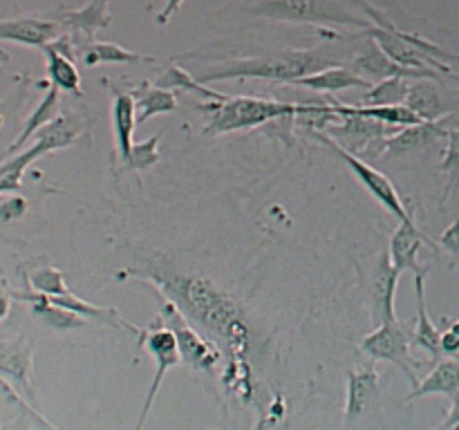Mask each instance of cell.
<instances>
[{"mask_svg":"<svg viewBox=\"0 0 459 430\" xmlns=\"http://www.w3.org/2000/svg\"><path fill=\"white\" fill-rule=\"evenodd\" d=\"M155 282L161 287L173 303L188 314L195 322H200L211 336L229 345V349H240L247 343V327L242 322L240 305L224 294L220 287L206 278L197 276H157Z\"/></svg>","mask_w":459,"mask_h":430,"instance_id":"1","label":"cell"},{"mask_svg":"<svg viewBox=\"0 0 459 430\" xmlns=\"http://www.w3.org/2000/svg\"><path fill=\"white\" fill-rule=\"evenodd\" d=\"M334 65V58L327 56L321 49H287V52L229 61L227 65L213 67V70L200 74L197 81L200 83H213V81L231 79H263L276 81V83H294L296 79L316 74V72Z\"/></svg>","mask_w":459,"mask_h":430,"instance_id":"2","label":"cell"},{"mask_svg":"<svg viewBox=\"0 0 459 430\" xmlns=\"http://www.w3.org/2000/svg\"><path fill=\"white\" fill-rule=\"evenodd\" d=\"M200 110L211 112L206 133L222 134L233 133V130H245L255 128V125L263 124H272V121L281 119V116L299 112L300 106L260 97H227L222 99V101L200 103Z\"/></svg>","mask_w":459,"mask_h":430,"instance_id":"3","label":"cell"},{"mask_svg":"<svg viewBox=\"0 0 459 430\" xmlns=\"http://www.w3.org/2000/svg\"><path fill=\"white\" fill-rule=\"evenodd\" d=\"M411 348L412 330L406 322L399 321V318L397 321L381 322L375 331H370L361 340V349L368 357L375 358V361H390L397 367H402V372L411 381V388L415 390L420 385L415 376V367L420 366V361H412Z\"/></svg>","mask_w":459,"mask_h":430,"instance_id":"4","label":"cell"},{"mask_svg":"<svg viewBox=\"0 0 459 430\" xmlns=\"http://www.w3.org/2000/svg\"><path fill=\"white\" fill-rule=\"evenodd\" d=\"M76 133L67 125L65 119L58 116L56 121H52L49 125H45L43 130L36 133L34 146H30L27 150H22L21 155L9 157L7 161H0V193H16L21 191V177L25 173L27 166L31 164L39 157L48 155V152L58 150V148H65L74 142Z\"/></svg>","mask_w":459,"mask_h":430,"instance_id":"5","label":"cell"},{"mask_svg":"<svg viewBox=\"0 0 459 430\" xmlns=\"http://www.w3.org/2000/svg\"><path fill=\"white\" fill-rule=\"evenodd\" d=\"M255 16L269 18V21L285 22H314V25H361L366 22L357 21L345 12H336L325 0H260L255 7H251Z\"/></svg>","mask_w":459,"mask_h":430,"instance_id":"6","label":"cell"},{"mask_svg":"<svg viewBox=\"0 0 459 430\" xmlns=\"http://www.w3.org/2000/svg\"><path fill=\"white\" fill-rule=\"evenodd\" d=\"M161 318H164V325H169L173 330L175 339H178L179 354H182V361H186L188 366L195 367V370H213L218 366V352L213 349V343L202 339L195 331V327L186 321V316L182 314V309L173 303V300H164L161 305Z\"/></svg>","mask_w":459,"mask_h":430,"instance_id":"7","label":"cell"},{"mask_svg":"<svg viewBox=\"0 0 459 430\" xmlns=\"http://www.w3.org/2000/svg\"><path fill=\"white\" fill-rule=\"evenodd\" d=\"M316 137L321 139V142H325L330 148H334L336 155L343 157L345 164L352 168V173L357 175L359 182L368 188V193H370V195L375 197L381 206H384V209H388L390 213L397 215L399 222H403V219H412V211L408 213L406 206H403V202H402V197H399L397 188L393 186V182H390V179L385 177L381 170H377L375 166H370L366 159H361V157L352 155V152L343 150V148H339L336 143H332L323 133H316Z\"/></svg>","mask_w":459,"mask_h":430,"instance_id":"8","label":"cell"},{"mask_svg":"<svg viewBox=\"0 0 459 430\" xmlns=\"http://www.w3.org/2000/svg\"><path fill=\"white\" fill-rule=\"evenodd\" d=\"M142 339H143V345H146L148 354H151L152 361H155V376H152V383L151 388H148L146 401H143V408H142V417H139L134 430H142L143 424H146V417L148 412H151L152 403H155L157 392H160V385L161 381H164L166 372L182 361V354H179V348H178V339H175L173 330H170L169 325H160V327H152V330L148 331H142Z\"/></svg>","mask_w":459,"mask_h":430,"instance_id":"9","label":"cell"},{"mask_svg":"<svg viewBox=\"0 0 459 430\" xmlns=\"http://www.w3.org/2000/svg\"><path fill=\"white\" fill-rule=\"evenodd\" d=\"M379 392V372L375 367H361L348 374V401H345L343 430H354L370 415L375 397Z\"/></svg>","mask_w":459,"mask_h":430,"instance_id":"10","label":"cell"},{"mask_svg":"<svg viewBox=\"0 0 459 430\" xmlns=\"http://www.w3.org/2000/svg\"><path fill=\"white\" fill-rule=\"evenodd\" d=\"M402 271L390 260V251H384L375 267L372 278V316L381 322L397 321L394 314V294H397V282Z\"/></svg>","mask_w":459,"mask_h":430,"instance_id":"11","label":"cell"},{"mask_svg":"<svg viewBox=\"0 0 459 430\" xmlns=\"http://www.w3.org/2000/svg\"><path fill=\"white\" fill-rule=\"evenodd\" d=\"M354 67H357V74L375 76V79L384 81L390 76H402V79L417 81V79H435V72H421V70H411V67H403L399 63H394L375 40H368L363 52L354 58Z\"/></svg>","mask_w":459,"mask_h":430,"instance_id":"12","label":"cell"},{"mask_svg":"<svg viewBox=\"0 0 459 430\" xmlns=\"http://www.w3.org/2000/svg\"><path fill=\"white\" fill-rule=\"evenodd\" d=\"M61 39V25L43 18H16V21H0V40L40 47Z\"/></svg>","mask_w":459,"mask_h":430,"instance_id":"13","label":"cell"},{"mask_svg":"<svg viewBox=\"0 0 459 430\" xmlns=\"http://www.w3.org/2000/svg\"><path fill=\"white\" fill-rule=\"evenodd\" d=\"M448 128L446 119L439 121H424V124L408 125V128H399L397 133L390 134L385 139V152L384 157H397L406 155L411 150H420V148L430 146L437 139H446Z\"/></svg>","mask_w":459,"mask_h":430,"instance_id":"14","label":"cell"},{"mask_svg":"<svg viewBox=\"0 0 459 430\" xmlns=\"http://www.w3.org/2000/svg\"><path fill=\"white\" fill-rule=\"evenodd\" d=\"M424 242L433 245V242H430L429 237L417 228L415 218L399 222L397 231L393 233V240H390V260H393L394 267H397L402 273L426 271V269L420 264V260H417Z\"/></svg>","mask_w":459,"mask_h":430,"instance_id":"15","label":"cell"},{"mask_svg":"<svg viewBox=\"0 0 459 430\" xmlns=\"http://www.w3.org/2000/svg\"><path fill=\"white\" fill-rule=\"evenodd\" d=\"M112 128H115V146L117 155L124 164H128L130 152H133V133L137 125V106H134L133 92H121L119 88H112Z\"/></svg>","mask_w":459,"mask_h":430,"instance_id":"16","label":"cell"},{"mask_svg":"<svg viewBox=\"0 0 459 430\" xmlns=\"http://www.w3.org/2000/svg\"><path fill=\"white\" fill-rule=\"evenodd\" d=\"M426 271L415 273V291H417V325L412 330V348H421L430 354L433 361H442V331L435 327L426 312V294H424Z\"/></svg>","mask_w":459,"mask_h":430,"instance_id":"17","label":"cell"},{"mask_svg":"<svg viewBox=\"0 0 459 430\" xmlns=\"http://www.w3.org/2000/svg\"><path fill=\"white\" fill-rule=\"evenodd\" d=\"M0 374L16 381L27 394H34L31 390V345L27 339L18 336L13 340L0 343Z\"/></svg>","mask_w":459,"mask_h":430,"instance_id":"18","label":"cell"},{"mask_svg":"<svg viewBox=\"0 0 459 430\" xmlns=\"http://www.w3.org/2000/svg\"><path fill=\"white\" fill-rule=\"evenodd\" d=\"M290 85H300V88L314 90V92H343V90L350 88H366L370 90L372 85L368 79H363L357 72L348 70L343 65L327 67V70L316 72V74L303 76V79H296L294 83Z\"/></svg>","mask_w":459,"mask_h":430,"instance_id":"19","label":"cell"},{"mask_svg":"<svg viewBox=\"0 0 459 430\" xmlns=\"http://www.w3.org/2000/svg\"><path fill=\"white\" fill-rule=\"evenodd\" d=\"M459 392V361L457 358H442L437 366L433 367L429 376L411 390L408 401H417L421 397H430V394H444V397L453 399Z\"/></svg>","mask_w":459,"mask_h":430,"instance_id":"20","label":"cell"},{"mask_svg":"<svg viewBox=\"0 0 459 430\" xmlns=\"http://www.w3.org/2000/svg\"><path fill=\"white\" fill-rule=\"evenodd\" d=\"M13 298H21V300H27V303H31V312H34V316H39L40 321L48 322V325L56 327V330H76V327L85 325L83 316L61 307V305L52 303L49 296L40 294V291L31 289L30 294H13Z\"/></svg>","mask_w":459,"mask_h":430,"instance_id":"21","label":"cell"},{"mask_svg":"<svg viewBox=\"0 0 459 430\" xmlns=\"http://www.w3.org/2000/svg\"><path fill=\"white\" fill-rule=\"evenodd\" d=\"M106 7H108V0H92L88 7L76 9V12H67L65 16L61 18V22L67 27V30L74 31V34H81L83 39H88L90 43L99 30L110 27L112 18L110 13L106 12Z\"/></svg>","mask_w":459,"mask_h":430,"instance_id":"22","label":"cell"},{"mask_svg":"<svg viewBox=\"0 0 459 430\" xmlns=\"http://www.w3.org/2000/svg\"><path fill=\"white\" fill-rule=\"evenodd\" d=\"M406 106L411 110H415L417 115L424 121H439L444 119V103L439 97L437 85L433 83V79H417L412 81L411 88H408Z\"/></svg>","mask_w":459,"mask_h":430,"instance_id":"23","label":"cell"},{"mask_svg":"<svg viewBox=\"0 0 459 430\" xmlns=\"http://www.w3.org/2000/svg\"><path fill=\"white\" fill-rule=\"evenodd\" d=\"M45 58H48V76L52 81V85L63 92H72L76 97H81V74L74 65V58L65 56L63 52H58L52 43L43 47Z\"/></svg>","mask_w":459,"mask_h":430,"instance_id":"24","label":"cell"},{"mask_svg":"<svg viewBox=\"0 0 459 430\" xmlns=\"http://www.w3.org/2000/svg\"><path fill=\"white\" fill-rule=\"evenodd\" d=\"M134 106H137V125L146 124L155 115H169L178 110V97L170 90L161 88H139L133 92Z\"/></svg>","mask_w":459,"mask_h":430,"instance_id":"25","label":"cell"},{"mask_svg":"<svg viewBox=\"0 0 459 430\" xmlns=\"http://www.w3.org/2000/svg\"><path fill=\"white\" fill-rule=\"evenodd\" d=\"M155 88L170 90V92H173V90H188V92L202 94V97L209 99V101H222V99H227V94H220V92H213V90L204 88L200 81L193 79L191 72H186L184 67L175 65V63L166 65L164 72L157 76Z\"/></svg>","mask_w":459,"mask_h":430,"instance_id":"26","label":"cell"},{"mask_svg":"<svg viewBox=\"0 0 459 430\" xmlns=\"http://www.w3.org/2000/svg\"><path fill=\"white\" fill-rule=\"evenodd\" d=\"M83 65L94 67L99 63H152L155 58L152 56H143V54H134L128 52V49L119 47L115 43H88L83 49Z\"/></svg>","mask_w":459,"mask_h":430,"instance_id":"27","label":"cell"},{"mask_svg":"<svg viewBox=\"0 0 459 430\" xmlns=\"http://www.w3.org/2000/svg\"><path fill=\"white\" fill-rule=\"evenodd\" d=\"M408 88H411L408 79L390 76V79H384L372 85L366 92V97H363V101L368 106H399V103H406Z\"/></svg>","mask_w":459,"mask_h":430,"instance_id":"28","label":"cell"},{"mask_svg":"<svg viewBox=\"0 0 459 430\" xmlns=\"http://www.w3.org/2000/svg\"><path fill=\"white\" fill-rule=\"evenodd\" d=\"M439 170L446 175V186L442 193V200L446 202L459 184V128H448L446 148H444Z\"/></svg>","mask_w":459,"mask_h":430,"instance_id":"29","label":"cell"},{"mask_svg":"<svg viewBox=\"0 0 459 430\" xmlns=\"http://www.w3.org/2000/svg\"><path fill=\"white\" fill-rule=\"evenodd\" d=\"M30 287L34 291H40L45 296H65L70 294L65 280H63V273L56 267H43L36 269L30 278H27Z\"/></svg>","mask_w":459,"mask_h":430,"instance_id":"30","label":"cell"},{"mask_svg":"<svg viewBox=\"0 0 459 430\" xmlns=\"http://www.w3.org/2000/svg\"><path fill=\"white\" fill-rule=\"evenodd\" d=\"M161 134H155L151 137L148 142H134L133 152H130V159H128V168L134 170H146L151 166H155L160 161V150H157V143H160Z\"/></svg>","mask_w":459,"mask_h":430,"instance_id":"31","label":"cell"},{"mask_svg":"<svg viewBox=\"0 0 459 430\" xmlns=\"http://www.w3.org/2000/svg\"><path fill=\"white\" fill-rule=\"evenodd\" d=\"M25 209L27 202L22 200V197H12V200H7L0 206V222H9V219L13 218H21V215L25 213Z\"/></svg>","mask_w":459,"mask_h":430,"instance_id":"32","label":"cell"},{"mask_svg":"<svg viewBox=\"0 0 459 430\" xmlns=\"http://www.w3.org/2000/svg\"><path fill=\"white\" fill-rule=\"evenodd\" d=\"M442 245L446 246V251H451V254H459V219H455V222L444 231Z\"/></svg>","mask_w":459,"mask_h":430,"instance_id":"33","label":"cell"},{"mask_svg":"<svg viewBox=\"0 0 459 430\" xmlns=\"http://www.w3.org/2000/svg\"><path fill=\"white\" fill-rule=\"evenodd\" d=\"M457 424H459V392L455 394V397H453V406L448 408V412H446V417H444L442 424H439L437 428H433V430H448V428H453V426H457Z\"/></svg>","mask_w":459,"mask_h":430,"instance_id":"34","label":"cell"},{"mask_svg":"<svg viewBox=\"0 0 459 430\" xmlns=\"http://www.w3.org/2000/svg\"><path fill=\"white\" fill-rule=\"evenodd\" d=\"M442 352L446 357H457L459 354V339L451 330L442 331Z\"/></svg>","mask_w":459,"mask_h":430,"instance_id":"35","label":"cell"},{"mask_svg":"<svg viewBox=\"0 0 459 430\" xmlns=\"http://www.w3.org/2000/svg\"><path fill=\"white\" fill-rule=\"evenodd\" d=\"M182 4H184V0H166L164 9L157 13V22H160V25H166V22H169L170 18L179 12V7H182Z\"/></svg>","mask_w":459,"mask_h":430,"instance_id":"36","label":"cell"},{"mask_svg":"<svg viewBox=\"0 0 459 430\" xmlns=\"http://www.w3.org/2000/svg\"><path fill=\"white\" fill-rule=\"evenodd\" d=\"M9 305H12V300H9L7 280H4L3 267H0V321H3V318H7V314H9Z\"/></svg>","mask_w":459,"mask_h":430,"instance_id":"37","label":"cell"},{"mask_svg":"<svg viewBox=\"0 0 459 430\" xmlns=\"http://www.w3.org/2000/svg\"><path fill=\"white\" fill-rule=\"evenodd\" d=\"M448 330H451L453 334H455L457 339H459V321H451V325H448Z\"/></svg>","mask_w":459,"mask_h":430,"instance_id":"38","label":"cell"},{"mask_svg":"<svg viewBox=\"0 0 459 430\" xmlns=\"http://www.w3.org/2000/svg\"><path fill=\"white\" fill-rule=\"evenodd\" d=\"M7 61H9V56L3 52V49H0V65H3V63H7Z\"/></svg>","mask_w":459,"mask_h":430,"instance_id":"39","label":"cell"},{"mask_svg":"<svg viewBox=\"0 0 459 430\" xmlns=\"http://www.w3.org/2000/svg\"><path fill=\"white\" fill-rule=\"evenodd\" d=\"M448 430H459V424H457V426H453V428H448Z\"/></svg>","mask_w":459,"mask_h":430,"instance_id":"40","label":"cell"}]
</instances>
